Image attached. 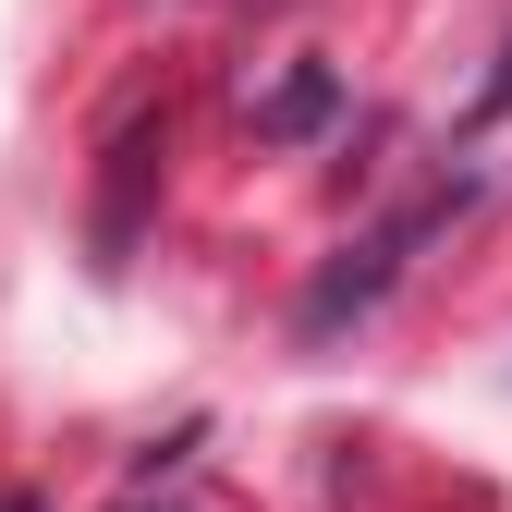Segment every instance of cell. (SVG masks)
<instances>
[{
  "mask_svg": "<svg viewBox=\"0 0 512 512\" xmlns=\"http://www.w3.org/2000/svg\"><path fill=\"white\" fill-rule=\"evenodd\" d=\"M464 208H476V183H464V171H452V183H427V196H415V208H391V220H378L366 244H342V256H330V269H317V281H305V305H293V330H305V342H330V330H342V317H366L378 293H391V281L415 269V244H439V232H452Z\"/></svg>",
  "mask_w": 512,
  "mask_h": 512,
  "instance_id": "obj_1",
  "label": "cell"
},
{
  "mask_svg": "<svg viewBox=\"0 0 512 512\" xmlns=\"http://www.w3.org/2000/svg\"><path fill=\"white\" fill-rule=\"evenodd\" d=\"M110 183H98V256H122V244H135V208H147V183H159V110L135 98V110H122L110 122Z\"/></svg>",
  "mask_w": 512,
  "mask_h": 512,
  "instance_id": "obj_2",
  "label": "cell"
},
{
  "mask_svg": "<svg viewBox=\"0 0 512 512\" xmlns=\"http://www.w3.org/2000/svg\"><path fill=\"white\" fill-rule=\"evenodd\" d=\"M330 98H342V86L305 61V74H281L269 98H256V135H317V122H330Z\"/></svg>",
  "mask_w": 512,
  "mask_h": 512,
  "instance_id": "obj_3",
  "label": "cell"
},
{
  "mask_svg": "<svg viewBox=\"0 0 512 512\" xmlns=\"http://www.w3.org/2000/svg\"><path fill=\"white\" fill-rule=\"evenodd\" d=\"M500 110H512V49H500V74L476 86V122H500Z\"/></svg>",
  "mask_w": 512,
  "mask_h": 512,
  "instance_id": "obj_4",
  "label": "cell"
},
{
  "mask_svg": "<svg viewBox=\"0 0 512 512\" xmlns=\"http://www.w3.org/2000/svg\"><path fill=\"white\" fill-rule=\"evenodd\" d=\"M0 512H25V500H0Z\"/></svg>",
  "mask_w": 512,
  "mask_h": 512,
  "instance_id": "obj_5",
  "label": "cell"
}]
</instances>
